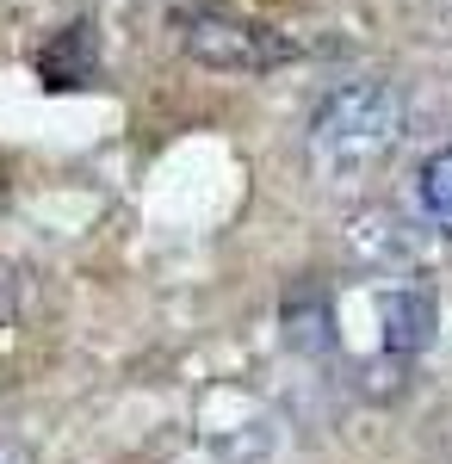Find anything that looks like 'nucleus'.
<instances>
[{"mask_svg":"<svg viewBox=\"0 0 452 464\" xmlns=\"http://www.w3.org/2000/svg\"><path fill=\"white\" fill-rule=\"evenodd\" d=\"M403 93L390 81H348L335 87L310 118V168L329 186L372 174L390 149L403 143Z\"/></svg>","mask_w":452,"mask_h":464,"instance_id":"nucleus-1","label":"nucleus"},{"mask_svg":"<svg viewBox=\"0 0 452 464\" xmlns=\"http://www.w3.org/2000/svg\"><path fill=\"white\" fill-rule=\"evenodd\" d=\"M186 56L223 74H267L298 56V37L254 25V19H236V13H192L186 19Z\"/></svg>","mask_w":452,"mask_h":464,"instance_id":"nucleus-2","label":"nucleus"},{"mask_svg":"<svg viewBox=\"0 0 452 464\" xmlns=\"http://www.w3.org/2000/svg\"><path fill=\"white\" fill-rule=\"evenodd\" d=\"M348 248L366 266H409L416 260V223L390 205H366L348 217Z\"/></svg>","mask_w":452,"mask_h":464,"instance_id":"nucleus-3","label":"nucleus"},{"mask_svg":"<svg viewBox=\"0 0 452 464\" xmlns=\"http://www.w3.org/2000/svg\"><path fill=\"white\" fill-rule=\"evenodd\" d=\"M378 341L390 359H416L434 341V297L416 285H397L378 297Z\"/></svg>","mask_w":452,"mask_h":464,"instance_id":"nucleus-4","label":"nucleus"},{"mask_svg":"<svg viewBox=\"0 0 452 464\" xmlns=\"http://www.w3.org/2000/svg\"><path fill=\"white\" fill-rule=\"evenodd\" d=\"M93 74H100V32H93L87 19L63 25V32L37 50V81H44V87H56V93L87 87Z\"/></svg>","mask_w":452,"mask_h":464,"instance_id":"nucleus-5","label":"nucleus"},{"mask_svg":"<svg viewBox=\"0 0 452 464\" xmlns=\"http://www.w3.org/2000/svg\"><path fill=\"white\" fill-rule=\"evenodd\" d=\"M329 297L316 285H298L291 297H285V341L298 347V353H322L329 347Z\"/></svg>","mask_w":452,"mask_h":464,"instance_id":"nucleus-6","label":"nucleus"},{"mask_svg":"<svg viewBox=\"0 0 452 464\" xmlns=\"http://www.w3.org/2000/svg\"><path fill=\"white\" fill-rule=\"evenodd\" d=\"M421 205H427V217L452 236V143L421 168Z\"/></svg>","mask_w":452,"mask_h":464,"instance_id":"nucleus-7","label":"nucleus"},{"mask_svg":"<svg viewBox=\"0 0 452 464\" xmlns=\"http://www.w3.org/2000/svg\"><path fill=\"white\" fill-rule=\"evenodd\" d=\"M13 316V279H6V266H0V322Z\"/></svg>","mask_w":452,"mask_h":464,"instance_id":"nucleus-8","label":"nucleus"}]
</instances>
